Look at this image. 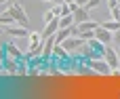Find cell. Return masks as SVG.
<instances>
[{"label": "cell", "instance_id": "cell-1", "mask_svg": "<svg viewBox=\"0 0 120 99\" xmlns=\"http://www.w3.org/2000/svg\"><path fill=\"white\" fill-rule=\"evenodd\" d=\"M84 63H86V65H89V68H91L97 76H112V74H114V70L110 68V63H108L103 57H97V59H86Z\"/></svg>", "mask_w": 120, "mask_h": 99}, {"label": "cell", "instance_id": "cell-2", "mask_svg": "<svg viewBox=\"0 0 120 99\" xmlns=\"http://www.w3.org/2000/svg\"><path fill=\"white\" fill-rule=\"evenodd\" d=\"M8 11H11V13H13V17L17 19V25L30 27V17H27V13H25V8H23V4H21V2H13V4L8 6Z\"/></svg>", "mask_w": 120, "mask_h": 99}, {"label": "cell", "instance_id": "cell-3", "mask_svg": "<svg viewBox=\"0 0 120 99\" xmlns=\"http://www.w3.org/2000/svg\"><path fill=\"white\" fill-rule=\"evenodd\" d=\"M84 42H86V40H84L82 36H78V34H72V36H68V38L61 42V46H63V49H65V51L72 55V53L80 51V49L84 46Z\"/></svg>", "mask_w": 120, "mask_h": 99}, {"label": "cell", "instance_id": "cell-4", "mask_svg": "<svg viewBox=\"0 0 120 99\" xmlns=\"http://www.w3.org/2000/svg\"><path fill=\"white\" fill-rule=\"evenodd\" d=\"M103 59L110 63V68L114 70V74L120 70V57H118V51L112 49V44H105V53H103Z\"/></svg>", "mask_w": 120, "mask_h": 99}, {"label": "cell", "instance_id": "cell-5", "mask_svg": "<svg viewBox=\"0 0 120 99\" xmlns=\"http://www.w3.org/2000/svg\"><path fill=\"white\" fill-rule=\"evenodd\" d=\"M4 34L6 36H13V38H25L30 32H27V27H23V25H6L4 27Z\"/></svg>", "mask_w": 120, "mask_h": 99}, {"label": "cell", "instance_id": "cell-6", "mask_svg": "<svg viewBox=\"0 0 120 99\" xmlns=\"http://www.w3.org/2000/svg\"><path fill=\"white\" fill-rule=\"evenodd\" d=\"M2 65H4V74L15 76V74L19 72V68H21V61H19V59H13V57H6V59L2 61Z\"/></svg>", "mask_w": 120, "mask_h": 99}, {"label": "cell", "instance_id": "cell-7", "mask_svg": "<svg viewBox=\"0 0 120 99\" xmlns=\"http://www.w3.org/2000/svg\"><path fill=\"white\" fill-rule=\"evenodd\" d=\"M99 23L93 21V19H86V21H80V23H74V34H82V32H93Z\"/></svg>", "mask_w": 120, "mask_h": 99}, {"label": "cell", "instance_id": "cell-8", "mask_svg": "<svg viewBox=\"0 0 120 99\" xmlns=\"http://www.w3.org/2000/svg\"><path fill=\"white\" fill-rule=\"evenodd\" d=\"M95 38H97L99 42H103V44H112V32H110V30H105L101 23L95 27Z\"/></svg>", "mask_w": 120, "mask_h": 99}, {"label": "cell", "instance_id": "cell-9", "mask_svg": "<svg viewBox=\"0 0 120 99\" xmlns=\"http://www.w3.org/2000/svg\"><path fill=\"white\" fill-rule=\"evenodd\" d=\"M57 30H59V17H55L53 21L44 23V30H42V36H44V40H46L49 36H55V34H57Z\"/></svg>", "mask_w": 120, "mask_h": 99}, {"label": "cell", "instance_id": "cell-10", "mask_svg": "<svg viewBox=\"0 0 120 99\" xmlns=\"http://www.w3.org/2000/svg\"><path fill=\"white\" fill-rule=\"evenodd\" d=\"M53 51H55V36H49L44 40V46H42V59H51Z\"/></svg>", "mask_w": 120, "mask_h": 99}, {"label": "cell", "instance_id": "cell-11", "mask_svg": "<svg viewBox=\"0 0 120 99\" xmlns=\"http://www.w3.org/2000/svg\"><path fill=\"white\" fill-rule=\"evenodd\" d=\"M4 51H6V57H13V59H23V53H21V49L19 46H15L13 42H8V44H4Z\"/></svg>", "mask_w": 120, "mask_h": 99}, {"label": "cell", "instance_id": "cell-12", "mask_svg": "<svg viewBox=\"0 0 120 99\" xmlns=\"http://www.w3.org/2000/svg\"><path fill=\"white\" fill-rule=\"evenodd\" d=\"M72 15H74V21H76V23H80V21H86V19H91V15H89V8H86V6H80V4H78V8H76V11L72 13Z\"/></svg>", "mask_w": 120, "mask_h": 99}, {"label": "cell", "instance_id": "cell-13", "mask_svg": "<svg viewBox=\"0 0 120 99\" xmlns=\"http://www.w3.org/2000/svg\"><path fill=\"white\" fill-rule=\"evenodd\" d=\"M15 23H17V19L13 17V13H11L8 8H6L4 13H0V25H2V27H6V25H15Z\"/></svg>", "mask_w": 120, "mask_h": 99}, {"label": "cell", "instance_id": "cell-14", "mask_svg": "<svg viewBox=\"0 0 120 99\" xmlns=\"http://www.w3.org/2000/svg\"><path fill=\"white\" fill-rule=\"evenodd\" d=\"M76 21H74V15H63L59 17V27H72Z\"/></svg>", "mask_w": 120, "mask_h": 99}, {"label": "cell", "instance_id": "cell-15", "mask_svg": "<svg viewBox=\"0 0 120 99\" xmlns=\"http://www.w3.org/2000/svg\"><path fill=\"white\" fill-rule=\"evenodd\" d=\"M101 25H103L105 30H110V32L114 34V32H116V30H118V27H120V21H116V19H110V21H103Z\"/></svg>", "mask_w": 120, "mask_h": 99}, {"label": "cell", "instance_id": "cell-16", "mask_svg": "<svg viewBox=\"0 0 120 99\" xmlns=\"http://www.w3.org/2000/svg\"><path fill=\"white\" fill-rule=\"evenodd\" d=\"M110 17H112V19H116V21H120V6L110 8Z\"/></svg>", "mask_w": 120, "mask_h": 99}, {"label": "cell", "instance_id": "cell-17", "mask_svg": "<svg viewBox=\"0 0 120 99\" xmlns=\"http://www.w3.org/2000/svg\"><path fill=\"white\" fill-rule=\"evenodd\" d=\"M53 19H55V13H53V8H51V11H46V13L42 15V21H44V23H49V21H53Z\"/></svg>", "mask_w": 120, "mask_h": 99}, {"label": "cell", "instance_id": "cell-18", "mask_svg": "<svg viewBox=\"0 0 120 99\" xmlns=\"http://www.w3.org/2000/svg\"><path fill=\"white\" fill-rule=\"evenodd\" d=\"M112 44H116V46H120V27L112 34Z\"/></svg>", "mask_w": 120, "mask_h": 99}, {"label": "cell", "instance_id": "cell-19", "mask_svg": "<svg viewBox=\"0 0 120 99\" xmlns=\"http://www.w3.org/2000/svg\"><path fill=\"white\" fill-rule=\"evenodd\" d=\"M99 4H101V0H89V2H86V8L91 11V8H95V6H99Z\"/></svg>", "mask_w": 120, "mask_h": 99}, {"label": "cell", "instance_id": "cell-20", "mask_svg": "<svg viewBox=\"0 0 120 99\" xmlns=\"http://www.w3.org/2000/svg\"><path fill=\"white\" fill-rule=\"evenodd\" d=\"M40 74V68H30L27 70V76H38Z\"/></svg>", "mask_w": 120, "mask_h": 99}, {"label": "cell", "instance_id": "cell-21", "mask_svg": "<svg viewBox=\"0 0 120 99\" xmlns=\"http://www.w3.org/2000/svg\"><path fill=\"white\" fill-rule=\"evenodd\" d=\"M53 13H55V17H61V2L57 6H53Z\"/></svg>", "mask_w": 120, "mask_h": 99}, {"label": "cell", "instance_id": "cell-22", "mask_svg": "<svg viewBox=\"0 0 120 99\" xmlns=\"http://www.w3.org/2000/svg\"><path fill=\"white\" fill-rule=\"evenodd\" d=\"M114 6H120V0H108V8H114Z\"/></svg>", "mask_w": 120, "mask_h": 99}, {"label": "cell", "instance_id": "cell-23", "mask_svg": "<svg viewBox=\"0 0 120 99\" xmlns=\"http://www.w3.org/2000/svg\"><path fill=\"white\" fill-rule=\"evenodd\" d=\"M42 2H61V0H42Z\"/></svg>", "mask_w": 120, "mask_h": 99}, {"label": "cell", "instance_id": "cell-24", "mask_svg": "<svg viewBox=\"0 0 120 99\" xmlns=\"http://www.w3.org/2000/svg\"><path fill=\"white\" fill-rule=\"evenodd\" d=\"M2 34H4V27H2V25H0V36H2Z\"/></svg>", "mask_w": 120, "mask_h": 99}, {"label": "cell", "instance_id": "cell-25", "mask_svg": "<svg viewBox=\"0 0 120 99\" xmlns=\"http://www.w3.org/2000/svg\"><path fill=\"white\" fill-rule=\"evenodd\" d=\"M63 2H78V0H63Z\"/></svg>", "mask_w": 120, "mask_h": 99}, {"label": "cell", "instance_id": "cell-26", "mask_svg": "<svg viewBox=\"0 0 120 99\" xmlns=\"http://www.w3.org/2000/svg\"><path fill=\"white\" fill-rule=\"evenodd\" d=\"M2 2H11V0H0V4H2Z\"/></svg>", "mask_w": 120, "mask_h": 99}, {"label": "cell", "instance_id": "cell-27", "mask_svg": "<svg viewBox=\"0 0 120 99\" xmlns=\"http://www.w3.org/2000/svg\"><path fill=\"white\" fill-rule=\"evenodd\" d=\"M118 57H120V46H118Z\"/></svg>", "mask_w": 120, "mask_h": 99}]
</instances>
